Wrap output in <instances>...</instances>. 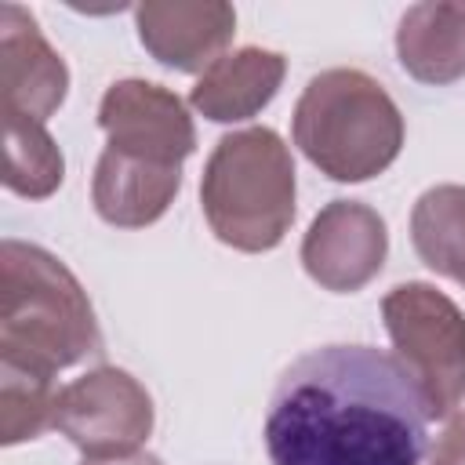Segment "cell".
<instances>
[{"label":"cell","instance_id":"obj_13","mask_svg":"<svg viewBox=\"0 0 465 465\" xmlns=\"http://www.w3.org/2000/svg\"><path fill=\"white\" fill-rule=\"evenodd\" d=\"M396 58L418 80L447 87L465 76V4H411L396 29Z\"/></svg>","mask_w":465,"mask_h":465},{"label":"cell","instance_id":"obj_17","mask_svg":"<svg viewBox=\"0 0 465 465\" xmlns=\"http://www.w3.org/2000/svg\"><path fill=\"white\" fill-rule=\"evenodd\" d=\"M432 465H465V411L450 414L447 429L432 447Z\"/></svg>","mask_w":465,"mask_h":465},{"label":"cell","instance_id":"obj_9","mask_svg":"<svg viewBox=\"0 0 465 465\" xmlns=\"http://www.w3.org/2000/svg\"><path fill=\"white\" fill-rule=\"evenodd\" d=\"M65 94L69 69L36 18L18 4H0V113L47 124Z\"/></svg>","mask_w":465,"mask_h":465},{"label":"cell","instance_id":"obj_4","mask_svg":"<svg viewBox=\"0 0 465 465\" xmlns=\"http://www.w3.org/2000/svg\"><path fill=\"white\" fill-rule=\"evenodd\" d=\"M294 160L272 127H243L218 138L200 174V203L211 232L247 254L283 243L294 222Z\"/></svg>","mask_w":465,"mask_h":465},{"label":"cell","instance_id":"obj_11","mask_svg":"<svg viewBox=\"0 0 465 465\" xmlns=\"http://www.w3.org/2000/svg\"><path fill=\"white\" fill-rule=\"evenodd\" d=\"M182 189V167L102 149L91 178V203L116 229H145L167 214Z\"/></svg>","mask_w":465,"mask_h":465},{"label":"cell","instance_id":"obj_10","mask_svg":"<svg viewBox=\"0 0 465 465\" xmlns=\"http://www.w3.org/2000/svg\"><path fill=\"white\" fill-rule=\"evenodd\" d=\"M142 47L174 73H207L236 33V11L222 0H145L134 7Z\"/></svg>","mask_w":465,"mask_h":465},{"label":"cell","instance_id":"obj_7","mask_svg":"<svg viewBox=\"0 0 465 465\" xmlns=\"http://www.w3.org/2000/svg\"><path fill=\"white\" fill-rule=\"evenodd\" d=\"M385 218L360 200H331L302 240V265L312 283L331 294L363 291L385 265Z\"/></svg>","mask_w":465,"mask_h":465},{"label":"cell","instance_id":"obj_8","mask_svg":"<svg viewBox=\"0 0 465 465\" xmlns=\"http://www.w3.org/2000/svg\"><path fill=\"white\" fill-rule=\"evenodd\" d=\"M98 127L105 149L160 163L182 167L196 149V127L185 102L153 80H116L102 94Z\"/></svg>","mask_w":465,"mask_h":465},{"label":"cell","instance_id":"obj_6","mask_svg":"<svg viewBox=\"0 0 465 465\" xmlns=\"http://www.w3.org/2000/svg\"><path fill=\"white\" fill-rule=\"evenodd\" d=\"M153 396L120 367H94L58 392L54 429L84 458H124L142 450L153 432Z\"/></svg>","mask_w":465,"mask_h":465},{"label":"cell","instance_id":"obj_2","mask_svg":"<svg viewBox=\"0 0 465 465\" xmlns=\"http://www.w3.org/2000/svg\"><path fill=\"white\" fill-rule=\"evenodd\" d=\"M102 352V331L87 291L51 251L0 243V363L58 374Z\"/></svg>","mask_w":465,"mask_h":465},{"label":"cell","instance_id":"obj_1","mask_svg":"<svg viewBox=\"0 0 465 465\" xmlns=\"http://www.w3.org/2000/svg\"><path fill=\"white\" fill-rule=\"evenodd\" d=\"M429 414L403 363L374 345L298 356L272 389V465H421Z\"/></svg>","mask_w":465,"mask_h":465},{"label":"cell","instance_id":"obj_3","mask_svg":"<svg viewBox=\"0 0 465 465\" xmlns=\"http://www.w3.org/2000/svg\"><path fill=\"white\" fill-rule=\"evenodd\" d=\"M302 156L331 182H367L403 149V116L392 94L363 69L316 73L291 116Z\"/></svg>","mask_w":465,"mask_h":465},{"label":"cell","instance_id":"obj_18","mask_svg":"<svg viewBox=\"0 0 465 465\" xmlns=\"http://www.w3.org/2000/svg\"><path fill=\"white\" fill-rule=\"evenodd\" d=\"M80 465H163V461L149 450H134V454H124V458H84Z\"/></svg>","mask_w":465,"mask_h":465},{"label":"cell","instance_id":"obj_14","mask_svg":"<svg viewBox=\"0 0 465 465\" xmlns=\"http://www.w3.org/2000/svg\"><path fill=\"white\" fill-rule=\"evenodd\" d=\"M411 243L432 272L465 287V185H432L418 196Z\"/></svg>","mask_w":465,"mask_h":465},{"label":"cell","instance_id":"obj_12","mask_svg":"<svg viewBox=\"0 0 465 465\" xmlns=\"http://www.w3.org/2000/svg\"><path fill=\"white\" fill-rule=\"evenodd\" d=\"M287 58L265 47H240L222 54L189 91V105L214 124H240L258 116L280 91Z\"/></svg>","mask_w":465,"mask_h":465},{"label":"cell","instance_id":"obj_15","mask_svg":"<svg viewBox=\"0 0 465 465\" xmlns=\"http://www.w3.org/2000/svg\"><path fill=\"white\" fill-rule=\"evenodd\" d=\"M65 178V156L40 120L4 113V185L15 196L44 200Z\"/></svg>","mask_w":465,"mask_h":465},{"label":"cell","instance_id":"obj_5","mask_svg":"<svg viewBox=\"0 0 465 465\" xmlns=\"http://www.w3.org/2000/svg\"><path fill=\"white\" fill-rule=\"evenodd\" d=\"M381 320L425 414L450 418L465 400V312L440 287L411 280L381 298Z\"/></svg>","mask_w":465,"mask_h":465},{"label":"cell","instance_id":"obj_16","mask_svg":"<svg viewBox=\"0 0 465 465\" xmlns=\"http://www.w3.org/2000/svg\"><path fill=\"white\" fill-rule=\"evenodd\" d=\"M54 374L18 363H0V443L15 447L36 440L44 429L54 425L58 411Z\"/></svg>","mask_w":465,"mask_h":465}]
</instances>
